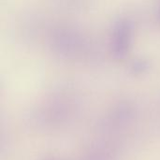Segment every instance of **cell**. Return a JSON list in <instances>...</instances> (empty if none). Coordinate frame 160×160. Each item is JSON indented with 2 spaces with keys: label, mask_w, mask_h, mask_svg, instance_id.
Here are the masks:
<instances>
[{
  "label": "cell",
  "mask_w": 160,
  "mask_h": 160,
  "mask_svg": "<svg viewBox=\"0 0 160 160\" xmlns=\"http://www.w3.org/2000/svg\"><path fill=\"white\" fill-rule=\"evenodd\" d=\"M132 42V25L128 20L121 19L117 21L112 32V52L119 58L126 56L131 47Z\"/></svg>",
  "instance_id": "obj_1"
},
{
  "label": "cell",
  "mask_w": 160,
  "mask_h": 160,
  "mask_svg": "<svg viewBox=\"0 0 160 160\" xmlns=\"http://www.w3.org/2000/svg\"><path fill=\"white\" fill-rule=\"evenodd\" d=\"M149 67V63L146 60H137L132 63V69L136 72H143Z\"/></svg>",
  "instance_id": "obj_2"
},
{
  "label": "cell",
  "mask_w": 160,
  "mask_h": 160,
  "mask_svg": "<svg viewBox=\"0 0 160 160\" xmlns=\"http://www.w3.org/2000/svg\"><path fill=\"white\" fill-rule=\"evenodd\" d=\"M159 17H160V13H159Z\"/></svg>",
  "instance_id": "obj_3"
}]
</instances>
